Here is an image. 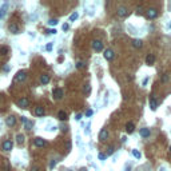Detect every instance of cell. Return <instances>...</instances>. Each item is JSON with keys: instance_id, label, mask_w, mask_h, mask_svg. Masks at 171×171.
Listing matches in <instances>:
<instances>
[{"instance_id": "20", "label": "cell", "mask_w": 171, "mask_h": 171, "mask_svg": "<svg viewBox=\"0 0 171 171\" xmlns=\"http://www.w3.org/2000/svg\"><path fill=\"white\" fill-rule=\"evenodd\" d=\"M58 119L59 120H67L68 118H67V114L64 112V111H59L58 112Z\"/></svg>"}, {"instance_id": "19", "label": "cell", "mask_w": 171, "mask_h": 171, "mask_svg": "<svg viewBox=\"0 0 171 171\" xmlns=\"http://www.w3.org/2000/svg\"><path fill=\"white\" fill-rule=\"evenodd\" d=\"M150 107H151L152 111H155V110H156V107H158V102L155 100V98H151V99H150Z\"/></svg>"}, {"instance_id": "23", "label": "cell", "mask_w": 171, "mask_h": 171, "mask_svg": "<svg viewBox=\"0 0 171 171\" xmlns=\"http://www.w3.org/2000/svg\"><path fill=\"white\" fill-rule=\"evenodd\" d=\"M24 128H27V130H31V128H32V122L27 119V120L24 122Z\"/></svg>"}, {"instance_id": "41", "label": "cell", "mask_w": 171, "mask_h": 171, "mask_svg": "<svg viewBox=\"0 0 171 171\" xmlns=\"http://www.w3.org/2000/svg\"><path fill=\"white\" fill-rule=\"evenodd\" d=\"M147 82H149V78H146V79L143 80V86H146V84H147Z\"/></svg>"}, {"instance_id": "4", "label": "cell", "mask_w": 171, "mask_h": 171, "mask_svg": "<svg viewBox=\"0 0 171 171\" xmlns=\"http://www.w3.org/2000/svg\"><path fill=\"white\" fill-rule=\"evenodd\" d=\"M103 56H104V59H106V60H112V59L115 58V54H114V51H112V50L107 48V50H104V54H103Z\"/></svg>"}, {"instance_id": "18", "label": "cell", "mask_w": 171, "mask_h": 171, "mask_svg": "<svg viewBox=\"0 0 171 171\" xmlns=\"http://www.w3.org/2000/svg\"><path fill=\"white\" fill-rule=\"evenodd\" d=\"M8 29H9V31H11V32H12V33H15V35L20 32V29H19V27H17L16 24H9Z\"/></svg>"}, {"instance_id": "27", "label": "cell", "mask_w": 171, "mask_h": 171, "mask_svg": "<svg viewBox=\"0 0 171 171\" xmlns=\"http://www.w3.org/2000/svg\"><path fill=\"white\" fill-rule=\"evenodd\" d=\"M114 151H115V149H114V146H111V147H108V151H107V156H108V155H111V154H114Z\"/></svg>"}, {"instance_id": "8", "label": "cell", "mask_w": 171, "mask_h": 171, "mask_svg": "<svg viewBox=\"0 0 171 171\" xmlns=\"http://www.w3.org/2000/svg\"><path fill=\"white\" fill-rule=\"evenodd\" d=\"M26 78H27V72L26 71H19L16 74V82H24L26 80Z\"/></svg>"}, {"instance_id": "7", "label": "cell", "mask_w": 171, "mask_h": 171, "mask_svg": "<svg viewBox=\"0 0 171 171\" xmlns=\"http://www.w3.org/2000/svg\"><path fill=\"white\" fill-rule=\"evenodd\" d=\"M5 124H7L8 127H14L16 124V118L12 116V115H9L7 119H5Z\"/></svg>"}, {"instance_id": "31", "label": "cell", "mask_w": 171, "mask_h": 171, "mask_svg": "<svg viewBox=\"0 0 171 171\" xmlns=\"http://www.w3.org/2000/svg\"><path fill=\"white\" fill-rule=\"evenodd\" d=\"M98 158L100 159V161H104V159L107 158V155H104V154H99V155H98Z\"/></svg>"}, {"instance_id": "10", "label": "cell", "mask_w": 171, "mask_h": 171, "mask_svg": "<svg viewBox=\"0 0 171 171\" xmlns=\"http://www.w3.org/2000/svg\"><path fill=\"white\" fill-rule=\"evenodd\" d=\"M33 112H35V115H36V116H43L45 114V111H44V108L42 107V106H36L35 110H33Z\"/></svg>"}, {"instance_id": "43", "label": "cell", "mask_w": 171, "mask_h": 171, "mask_svg": "<svg viewBox=\"0 0 171 171\" xmlns=\"http://www.w3.org/2000/svg\"><path fill=\"white\" fill-rule=\"evenodd\" d=\"M170 152H171V146H170Z\"/></svg>"}, {"instance_id": "22", "label": "cell", "mask_w": 171, "mask_h": 171, "mask_svg": "<svg viewBox=\"0 0 171 171\" xmlns=\"http://www.w3.org/2000/svg\"><path fill=\"white\" fill-rule=\"evenodd\" d=\"M16 142L19 143V144H21L23 142H24V135H21V134H17V135H16Z\"/></svg>"}, {"instance_id": "9", "label": "cell", "mask_w": 171, "mask_h": 171, "mask_svg": "<svg viewBox=\"0 0 171 171\" xmlns=\"http://www.w3.org/2000/svg\"><path fill=\"white\" fill-rule=\"evenodd\" d=\"M33 144L36 146V147H43V146L47 144V142H45L43 138H35L33 139Z\"/></svg>"}, {"instance_id": "30", "label": "cell", "mask_w": 171, "mask_h": 171, "mask_svg": "<svg viewBox=\"0 0 171 171\" xmlns=\"http://www.w3.org/2000/svg\"><path fill=\"white\" fill-rule=\"evenodd\" d=\"M166 82H168V75L164 74V75L162 76V83H166Z\"/></svg>"}, {"instance_id": "39", "label": "cell", "mask_w": 171, "mask_h": 171, "mask_svg": "<svg viewBox=\"0 0 171 171\" xmlns=\"http://www.w3.org/2000/svg\"><path fill=\"white\" fill-rule=\"evenodd\" d=\"M31 171H39V167L38 166H32L31 167Z\"/></svg>"}, {"instance_id": "24", "label": "cell", "mask_w": 171, "mask_h": 171, "mask_svg": "<svg viewBox=\"0 0 171 171\" xmlns=\"http://www.w3.org/2000/svg\"><path fill=\"white\" fill-rule=\"evenodd\" d=\"M78 17H79V14H78V12H74L71 16H70V21H74V20L78 19Z\"/></svg>"}, {"instance_id": "14", "label": "cell", "mask_w": 171, "mask_h": 171, "mask_svg": "<svg viewBox=\"0 0 171 171\" xmlns=\"http://www.w3.org/2000/svg\"><path fill=\"white\" fill-rule=\"evenodd\" d=\"M140 136H142V138H149L150 136V130L149 128H146V127H143L142 130H140Z\"/></svg>"}, {"instance_id": "6", "label": "cell", "mask_w": 171, "mask_h": 171, "mask_svg": "<svg viewBox=\"0 0 171 171\" xmlns=\"http://www.w3.org/2000/svg\"><path fill=\"white\" fill-rule=\"evenodd\" d=\"M107 138H108L107 128H102V130H100V132H99V140H100V142H104Z\"/></svg>"}, {"instance_id": "12", "label": "cell", "mask_w": 171, "mask_h": 171, "mask_svg": "<svg viewBox=\"0 0 171 171\" xmlns=\"http://www.w3.org/2000/svg\"><path fill=\"white\" fill-rule=\"evenodd\" d=\"M12 146H14L12 140H5V142L3 143V150L4 151H11L12 150Z\"/></svg>"}, {"instance_id": "5", "label": "cell", "mask_w": 171, "mask_h": 171, "mask_svg": "<svg viewBox=\"0 0 171 171\" xmlns=\"http://www.w3.org/2000/svg\"><path fill=\"white\" fill-rule=\"evenodd\" d=\"M52 96L56 100H60L63 98V90H60V88H54L52 90Z\"/></svg>"}, {"instance_id": "13", "label": "cell", "mask_w": 171, "mask_h": 171, "mask_svg": "<svg viewBox=\"0 0 171 171\" xmlns=\"http://www.w3.org/2000/svg\"><path fill=\"white\" fill-rule=\"evenodd\" d=\"M155 62V55H152V54H149L146 56V63L149 64V66H151V64H154Z\"/></svg>"}, {"instance_id": "28", "label": "cell", "mask_w": 171, "mask_h": 171, "mask_svg": "<svg viewBox=\"0 0 171 171\" xmlns=\"http://www.w3.org/2000/svg\"><path fill=\"white\" fill-rule=\"evenodd\" d=\"M48 24H50V26H56V24H58V19H51V20L48 21Z\"/></svg>"}, {"instance_id": "32", "label": "cell", "mask_w": 171, "mask_h": 171, "mask_svg": "<svg viewBox=\"0 0 171 171\" xmlns=\"http://www.w3.org/2000/svg\"><path fill=\"white\" fill-rule=\"evenodd\" d=\"M47 33H50V35H55L56 33V29L54 28V29H48V31H47Z\"/></svg>"}, {"instance_id": "38", "label": "cell", "mask_w": 171, "mask_h": 171, "mask_svg": "<svg viewBox=\"0 0 171 171\" xmlns=\"http://www.w3.org/2000/svg\"><path fill=\"white\" fill-rule=\"evenodd\" d=\"M5 171H9V163H8V161L5 162Z\"/></svg>"}, {"instance_id": "16", "label": "cell", "mask_w": 171, "mask_h": 171, "mask_svg": "<svg viewBox=\"0 0 171 171\" xmlns=\"http://www.w3.org/2000/svg\"><path fill=\"white\" fill-rule=\"evenodd\" d=\"M134 130H135L134 123H132V122H128L127 124H126V131H127L128 134H132V132H134Z\"/></svg>"}, {"instance_id": "17", "label": "cell", "mask_w": 171, "mask_h": 171, "mask_svg": "<svg viewBox=\"0 0 171 171\" xmlns=\"http://www.w3.org/2000/svg\"><path fill=\"white\" fill-rule=\"evenodd\" d=\"M142 45H143V42L140 39L132 40V47H135V48H142Z\"/></svg>"}, {"instance_id": "42", "label": "cell", "mask_w": 171, "mask_h": 171, "mask_svg": "<svg viewBox=\"0 0 171 171\" xmlns=\"http://www.w3.org/2000/svg\"><path fill=\"white\" fill-rule=\"evenodd\" d=\"M80 171H87V168H82Z\"/></svg>"}, {"instance_id": "21", "label": "cell", "mask_w": 171, "mask_h": 171, "mask_svg": "<svg viewBox=\"0 0 171 171\" xmlns=\"http://www.w3.org/2000/svg\"><path fill=\"white\" fill-rule=\"evenodd\" d=\"M5 12H7V4H4L3 7L0 8V19H3V17H4Z\"/></svg>"}, {"instance_id": "2", "label": "cell", "mask_w": 171, "mask_h": 171, "mask_svg": "<svg viewBox=\"0 0 171 171\" xmlns=\"http://www.w3.org/2000/svg\"><path fill=\"white\" fill-rule=\"evenodd\" d=\"M146 16H147V19H155L158 16V11L155 8H149L146 11Z\"/></svg>"}, {"instance_id": "25", "label": "cell", "mask_w": 171, "mask_h": 171, "mask_svg": "<svg viewBox=\"0 0 171 171\" xmlns=\"http://www.w3.org/2000/svg\"><path fill=\"white\" fill-rule=\"evenodd\" d=\"M132 155L136 158V159H140V156H142V155H140V152H139L138 150H132Z\"/></svg>"}, {"instance_id": "11", "label": "cell", "mask_w": 171, "mask_h": 171, "mask_svg": "<svg viewBox=\"0 0 171 171\" xmlns=\"http://www.w3.org/2000/svg\"><path fill=\"white\" fill-rule=\"evenodd\" d=\"M17 104H19V107H21V108H27L28 104H29V102H28L27 98H21V99H19Z\"/></svg>"}, {"instance_id": "26", "label": "cell", "mask_w": 171, "mask_h": 171, "mask_svg": "<svg viewBox=\"0 0 171 171\" xmlns=\"http://www.w3.org/2000/svg\"><path fill=\"white\" fill-rule=\"evenodd\" d=\"M84 67H86L84 62H78V64H76V68H84Z\"/></svg>"}, {"instance_id": "3", "label": "cell", "mask_w": 171, "mask_h": 171, "mask_svg": "<svg viewBox=\"0 0 171 171\" xmlns=\"http://www.w3.org/2000/svg\"><path fill=\"white\" fill-rule=\"evenodd\" d=\"M116 14L120 17H126L128 15V9L126 7H123V5H120V7H118V9H116Z\"/></svg>"}, {"instance_id": "37", "label": "cell", "mask_w": 171, "mask_h": 171, "mask_svg": "<svg viewBox=\"0 0 171 171\" xmlns=\"http://www.w3.org/2000/svg\"><path fill=\"white\" fill-rule=\"evenodd\" d=\"M55 164H56V162H55V161H52L51 164H50V168H54V167H55Z\"/></svg>"}, {"instance_id": "35", "label": "cell", "mask_w": 171, "mask_h": 171, "mask_svg": "<svg viewBox=\"0 0 171 171\" xmlns=\"http://www.w3.org/2000/svg\"><path fill=\"white\" fill-rule=\"evenodd\" d=\"M90 90H91V88H90V86H88V84H87V86H86V87L83 88V91H84V92H87V94L90 92Z\"/></svg>"}, {"instance_id": "40", "label": "cell", "mask_w": 171, "mask_h": 171, "mask_svg": "<svg viewBox=\"0 0 171 171\" xmlns=\"http://www.w3.org/2000/svg\"><path fill=\"white\" fill-rule=\"evenodd\" d=\"M75 119H76V120H80V119H82V115H80V114H78V115L75 116Z\"/></svg>"}, {"instance_id": "34", "label": "cell", "mask_w": 171, "mask_h": 171, "mask_svg": "<svg viewBox=\"0 0 171 171\" xmlns=\"http://www.w3.org/2000/svg\"><path fill=\"white\" fill-rule=\"evenodd\" d=\"M92 114H94L92 110H87V111H86V116H92Z\"/></svg>"}, {"instance_id": "33", "label": "cell", "mask_w": 171, "mask_h": 171, "mask_svg": "<svg viewBox=\"0 0 171 171\" xmlns=\"http://www.w3.org/2000/svg\"><path fill=\"white\" fill-rule=\"evenodd\" d=\"M45 50H47V51H51V50H52V43H48V44H47V45H45Z\"/></svg>"}, {"instance_id": "15", "label": "cell", "mask_w": 171, "mask_h": 171, "mask_svg": "<svg viewBox=\"0 0 171 171\" xmlns=\"http://www.w3.org/2000/svg\"><path fill=\"white\" fill-rule=\"evenodd\" d=\"M40 83H42V84H47V83H50V75L43 74L42 76H40Z\"/></svg>"}, {"instance_id": "36", "label": "cell", "mask_w": 171, "mask_h": 171, "mask_svg": "<svg viewBox=\"0 0 171 171\" xmlns=\"http://www.w3.org/2000/svg\"><path fill=\"white\" fill-rule=\"evenodd\" d=\"M62 28H63V31H67V29L70 28V26H68L67 23H66V24H63V27H62Z\"/></svg>"}, {"instance_id": "29", "label": "cell", "mask_w": 171, "mask_h": 171, "mask_svg": "<svg viewBox=\"0 0 171 171\" xmlns=\"http://www.w3.org/2000/svg\"><path fill=\"white\" fill-rule=\"evenodd\" d=\"M0 52H2V55H5L8 52V48L7 47H2V48H0Z\"/></svg>"}, {"instance_id": "1", "label": "cell", "mask_w": 171, "mask_h": 171, "mask_svg": "<svg viewBox=\"0 0 171 171\" xmlns=\"http://www.w3.org/2000/svg\"><path fill=\"white\" fill-rule=\"evenodd\" d=\"M92 48L95 50L96 52L103 51V43H102V40H92Z\"/></svg>"}]
</instances>
